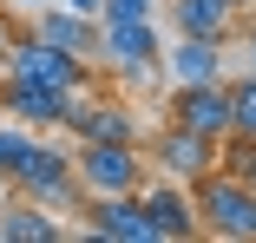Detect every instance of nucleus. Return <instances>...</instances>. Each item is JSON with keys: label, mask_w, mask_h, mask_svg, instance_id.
<instances>
[{"label": "nucleus", "mask_w": 256, "mask_h": 243, "mask_svg": "<svg viewBox=\"0 0 256 243\" xmlns=\"http://www.w3.org/2000/svg\"><path fill=\"white\" fill-rule=\"evenodd\" d=\"M243 60H250V72H256V20L243 26Z\"/></svg>", "instance_id": "nucleus-21"}, {"label": "nucleus", "mask_w": 256, "mask_h": 243, "mask_svg": "<svg viewBox=\"0 0 256 243\" xmlns=\"http://www.w3.org/2000/svg\"><path fill=\"white\" fill-rule=\"evenodd\" d=\"M72 171H79V190H86V198H118V190H138L144 184L138 144H106V138H79Z\"/></svg>", "instance_id": "nucleus-4"}, {"label": "nucleus", "mask_w": 256, "mask_h": 243, "mask_svg": "<svg viewBox=\"0 0 256 243\" xmlns=\"http://www.w3.org/2000/svg\"><path fill=\"white\" fill-rule=\"evenodd\" d=\"M14 7H20V14H33V7H46V0H14Z\"/></svg>", "instance_id": "nucleus-23"}, {"label": "nucleus", "mask_w": 256, "mask_h": 243, "mask_svg": "<svg viewBox=\"0 0 256 243\" xmlns=\"http://www.w3.org/2000/svg\"><path fill=\"white\" fill-rule=\"evenodd\" d=\"M98 66H112L125 86H151L164 79V40L151 20H118L98 14Z\"/></svg>", "instance_id": "nucleus-1"}, {"label": "nucleus", "mask_w": 256, "mask_h": 243, "mask_svg": "<svg viewBox=\"0 0 256 243\" xmlns=\"http://www.w3.org/2000/svg\"><path fill=\"white\" fill-rule=\"evenodd\" d=\"M33 204H46V210H72V204H86V190H79V171H72V152H60V144H40L33 138V152H26V164H20V178H14Z\"/></svg>", "instance_id": "nucleus-5"}, {"label": "nucleus", "mask_w": 256, "mask_h": 243, "mask_svg": "<svg viewBox=\"0 0 256 243\" xmlns=\"http://www.w3.org/2000/svg\"><path fill=\"white\" fill-rule=\"evenodd\" d=\"M132 198H138V210L151 217L158 243H190V236H197V204H190V184H178V178H144Z\"/></svg>", "instance_id": "nucleus-6"}, {"label": "nucleus", "mask_w": 256, "mask_h": 243, "mask_svg": "<svg viewBox=\"0 0 256 243\" xmlns=\"http://www.w3.org/2000/svg\"><path fill=\"white\" fill-rule=\"evenodd\" d=\"M164 79H171V86L224 79V40H190V33H178V46H164Z\"/></svg>", "instance_id": "nucleus-12"}, {"label": "nucleus", "mask_w": 256, "mask_h": 243, "mask_svg": "<svg viewBox=\"0 0 256 243\" xmlns=\"http://www.w3.org/2000/svg\"><path fill=\"white\" fill-rule=\"evenodd\" d=\"M66 99L72 92H53V86H33V79H7V92H0V106H7L20 125H60L66 118Z\"/></svg>", "instance_id": "nucleus-13"}, {"label": "nucleus", "mask_w": 256, "mask_h": 243, "mask_svg": "<svg viewBox=\"0 0 256 243\" xmlns=\"http://www.w3.org/2000/svg\"><path fill=\"white\" fill-rule=\"evenodd\" d=\"M190 204H197V230L210 236H230V243H256V190L236 184L230 171H204L190 184Z\"/></svg>", "instance_id": "nucleus-2"}, {"label": "nucleus", "mask_w": 256, "mask_h": 243, "mask_svg": "<svg viewBox=\"0 0 256 243\" xmlns=\"http://www.w3.org/2000/svg\"><path fill=\"white\" fill-rule=\"evenodd\" d=\"M230 125L236 132H256V72L230 79Z\"/></svg>", "instance_id": "nucleus-18"}, {"label": "nucleus", "mask_w": 256, "mask_h": 243, "mask_svg": "<svg viewBox=\"0 0 256 243\" xmlns=\"http://www.w3.org/2000/svg\"><path fill=\"white\" fill-rule=\"evenodd\" d=\"M60 7H72V14H92V20H98V14H106V0H60Z\"/></svg>", "instance_id": "nucleus-20"}, {"label": "nucleus", "mask_w": 256, "mask_h": 243, "mask_svg": "<svg viewBox=\"0 0 256 243\" xmlns=\"http://www.w3.org/2000/svg\"><path fill=\"white\" fill-rule=\"evenodd\" d=\"M106 14H118V20H158L164 7L158 0H106Z\"/></svg>", "instance_id": "nucleus-19"}, {"label": "nucleus", "mask_w": 256, "mask_h": 243, "mask_svg": "<svg viewBox=\"0 0 256 243\" xmlns=\"http://www.w3.org/2000/svg\"><path fill=\"white\" fill-rule=\"evenodd\" d=\"M0 66H7V79H33V86H53V92H86V86H92V72H98V66H86V60L60 53V46H46L33 26L7 40Z\"/></svg>", "instance_id": "nucleus-3"}, {"label": "nucleus", "mask_w": 256, "mask_h": 243, "mask_svg": "<svg viewBox=\"0 0 256 243\" xmlns=\"http://www.w3.org/2000/svg\"><path fill=\"white\" fill-rule=\"evenodd\" d=\"M230 7H236V14H250V7H256V0H230Z\"/></svg>", "instance_id": "nucleus-24"}, {"label": "nucleus", "mask_w": 256, "mask_h": 243, "mask_svg": "<svg viewBox=\"0 0 256 243\" xmlns=\"http://www.w3.org/2000/svg\"><path fill=\"white\" fill-rule=\"evenodd\" d=\"M33 33L46 46H60V53L98 66V20L92 14H72V7H60V0H46V7H33Z\"/></svg>", "instance_id": "nucleus-11"}, {"label": "nucleus", "mask_w": 256, "mask_h": 243, "mask_svg": "<svg viewBox=\"0 0 256 243\" xmlns=\"http://www.w3.org/2000/svg\"><path fill=\"white\" fill-rule=\"evenodd\" d=\"M164 14L190 40H230V26H236V7H230V0H171Z\"/></svg>", "instance_id": "nucleus-14"}, {"label": "nucleus", "mask_w": 256, "mask_h": 243, "mask_svg": "<svg viewBox=\"0 0 256 243\" xmlns=\"http://www.w3.org/2000/svg\"><path fill=\"white\" fill-rule=\"evenodd\" d=\"M171 125L204 132V138H224V132H230V86H224V79L171 86Z\"/></svg>", "instance_id": "nucleus-8"}, {"label": "nucleus", "mask_w": 256, "mask_h": 243, "mask_svg": "<svg viewBox=\"0 0 256 243\" xmlns=\"http://www.w3.org/2000/svg\"><path fill=\"white\" fill-rule=\"evenodd\" d=\"M26 152H33V125H20V118H14V125H0V178H7V184L20 178Z\"/></svg>", "instance_id": "nucleus-17"}, {"label": "nucleus", "mask_w": 256, "mask_h": 243, "mask_svg": "<svg viewBox=\"0 0 256 243\" xmlns=\"http://www.w3.org/2000/svg\"><path fill=\"white\" fill-rule=\"evenodd\" d=\"M86 236H106V243H158V230H151V217L138 210L132 190H118V198H86Z\"/></svg>", "instance_id": "nucleus-9"}, {"label": "nucleus", "mask_w": 256, "mask_h": 243, "mask_svg": "<svg viewBox=\"0 0 256 243\" xmlns=\"http://www.w3.org/2000/svg\"><path fill=\"white\" fill-rule=\"evenodd\" d=\"M217 171H230L236 184L256 190V132H236V125H230V132L217 138Z\"/></svg>", "instance_id": "nucleus-16"}, {"label": "nucleus", "mask_w": 256, "mask_h": 243, "mask_svg": "<svg viewBox=\"0 0 256 243\" xmlns=\"http://www.w3.org/2000/svg\"><path fill=\"white\" fill-rule=\"evenodd\" d=\"M7 40H14V20H7V7H0V53H7Z\"/></svg>", "instance_id": "nucleus-22"}, {"label": "nucleus", "mask_w": 256, "mask_h": 243, "mask_svg": "<svg viewBox=\"0 0 256 243\" xmlns=\"http://www.w3.org/2000/svg\"><path fill=\"white\" fill-rule=\"evenodd\" d=\"M79 138H106V144H138V112L118 106V99H86V92H72L66 99V118Z\"/></svg>", "instance_id": "nucleus-10"}, {"label": "nucleus", "mask_w": 256, "mask_h": 243, "mask_svg": "<svg viewBox=\"0 0 256 243\" xmlns=\"http://www.w3.org/2000/svg\"><path fill=\"white\" fill-rule=\"evenodd\" d=\"M0 236H7V243H60L66 230H60V217L53 210H46V204H7V210H0Z\"/></svg>", "instance_id": "nucleus-15"}, {"label": "nucleus", "mask_w": 256, "mask_h": 243, "mask_svg": "<svg viewBox=\"0 0 256 243\" xmlns=\"http://www.w3.org/2000/svg\"><path fill=\"white\" fill-rule=\"evenodd\" d=\"M210 164H217V138H204V132H184V125H164V132H151V171H158V178L197 184Z\"/></svg>", "instance_id": "nucleus-7"}]
</instances>
